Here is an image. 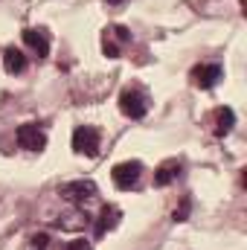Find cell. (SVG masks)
I'll return each mask as SVG.
<instances>
[{"label": "cell", "instance_id": "6da1fadb", "mask_svg": "<svg viewBox=\"0 0 247 250\" xmlns=\"http://www.w3.org/2000/svg\"><path fill=\"white\" fill-rule=\"evenodd\" d=\"M128 44H131V29L128 26H123V23L105 26V32H102V53L108 59H120Z\"/></svg>", "mask_w": 247, "mask_h": 250}, {"label": "cell", "instance_id": "7a4b0ae2", "mask_svg": "<svg viewBox=\"0 0 247 250\" xmlns=\"http://www.w3.org/2000/svg\"><path fill=\"white\" fill-rule=\"evenodd\" d=\"M102 148V140H99V131L93 125H79L73 131V151L82 154V157H96Z\"/></svg>", "mask_w": 247, "mask_h": 250}, {"label": "cell", "instance_id": "3957f363", "mask_svg": "<svg viewBox=\"0 0 247 250\" xmlns=\"http://www.w3.org/2000/svg\"><path fill=\"white\" fill-rule=\"evenodd\" d=\"M120 111L128 120H143L148 114V96L140 87H125L120 93Z\"/></svg>", "mask_w": 247, "mask_h": 250}, {"label": "cell", "instance_id": "277c9868", "mask_svg": "<svg viewBox=\"0 0 247 250\" xmlns=\"http://www.w3.org/2000/svg\"><path fill=\"white\" fill-rule=\"evenodd\" d=\"M111 178H114V187L123 189V192L137 189L140 178H143V163H140V160H125V163H117V166H114V172H111Z\"/></svg>", "mask_w": 247, "mask_h": 250}, {"label": "cell", "instance_id": "5b68a950", "mask_svg": "<svg viewBox=\"0 0 247 250\" xmlns=\"http://www.w3.org/2000/svg\"><path fill=\"white\" fill-rule=\"evenodd\" d=\"M15 140H18V146H21V148H26V151H41V148L47 146V134H44V128H41L38 123L18 125Z\"/></svg>", "mask_w": 247, "mask_h": 250}, {"label": "cell", "instance_id": "8992f818", "mask_svg": "<svg viewBox=\"0 0 247 250\" xmlns=\"http://www.w3.org/2000/svg\"><path fill=\"white\" fill-rule=\"evenodd\" d=\"M221 76H224V73H221L218 64H198V67H192V73H189L192 84L201 87V90H212V87L218 84Z\"/></svg>", "mask_w": 247, "mask_h": 250}, {"label": "cell", "instance_id": "52a82bcc", "mask_svg": "<svg viewBox=\"0 0 247 250\" xmlns=\"http://www.w3.org/2000/svg\"><path fill=\"white\" fill-rule=\"evenodd\" d=\"M62 198H67L70 204H84V201H90L93 195H96V184L93 181H70V184H64L62 189Z\"/></svg>", "mask_w": 247, "mask_h": 250}, {"label": "cell", "instance_id": "ba28073f", "mask_svg": "<svg viewBox=\"0 0 247 250\" xmlns=\"http://www.w3.org/2000/svg\"><path fill=\"white\" fill-rule=\"evenodd\" d=\"M23 44L38 56V59H47L50 56V35L44 29H23Z\"/></svg>", "mask_w": 247, "mask_h": 250}, {"label": "cell", "instance_id": "9c48e42d", "mask_svg": "<svg viewBox=\"0 0 247 250\" xmlns=\"http://www.w3.org/2000/svg\"><path fill=\"white\" fill-rule=\"evenodd\" d=\"M120 218H123L120 207H114V204H105V207L99 209V218H96V236H105V233L117 230Z\"/></svg>", "mask_w": 247, "mask_h": 250}, {"label": "cell", "instance_id": "30bf717a", "mask_svg": "<svg viewBox=\"0 0 247 250\" xmlns=\"http://www.w3.org/2000/svg\"><path fill=\"white\" fill-rule=\"evenodd\" d=\"M3 70H6L9 76L23 73V70H26V56H23V50H18V47H6V50H3Z\"/></svg>", "mask_w": 247, "mask_h": 250}, {"label": "cell", "instance_id": "8fae6325", "mask_svg": "<svg viewBox=\"0 0 247 250\" xmlns=\"http://www.w3.org/2000/svg\"><path fill=\"white\" fill-rule=\"evenodd\" d=\"M178 175H181V163L178 160H166L154 172V187H169V184L178 181Z\"/></svg>", "mask_w": 247, "mask_h": 250}, {"label": "cell", "instance_id": "7c38bea8", "mask_svg": "<svg viewBox=\"0 0 247 250\" xmlns=\"http://www.w3.org/2000/svg\"><path fill=\"white\" fill-rule=\"evenodd\" d=\"M236 125V114L233 108H218L215 111V137H227Z\"/></svg>", "mask_w": 247, "mask_h": 250}, {"label": "cell", "instance_id": "4fadbf2b", "mask_svg": "<svg viewBox=\"0 0 247 250\" xmlns=\"http://www.w3.org/2000/svg\"><path fill=\"white\" fill-rule=\"evenodd\" d=\"M87 212H82V209H73L70 215H62L59 218V227L62 230H82V227H87Z\"/></svg>", "mask_w": 247, "mask_h": 250}, {"label": "cell", "instance_id": "5bb4252c", "mask_svg": "<svg viewBox=\"0 0 247 250\" xmlns=\"http://www.w3.org/2000/svg\"><path fill=\"white\" fill-rule=\"evenodd\" d=\"M47 242H50V236H47V233H35V236H32V248H35V250H44V248H47Z\"/></svg>", "mask_w": 247, "mask_h": 250}, {"label": "cell", "instance_id": "9a60e30c", "mask_svg": "<svg viewBox=\"0 0 247 250\" xmlns=\"http://www.w3.org/2000/svg\"><path fill=\"white\" fill-rule=\"evenodd\" d=\"M186 215H189V201H184V204L172 212V218H175V221H186Z\"/></svg>", "mask_w": 247, "mask_h": 250}, {"label": "cell", "instance_id": "2e32d148", "mask_svg": "<svg viewBox=\"0 0 247 250\" xmlns=\"http://www.w3.org/2000/svg\"><path fill=\"white\" fill-rule=\"evenodd\" d=\"M70 250H93V248H90V242H84V239H76V242H70Z\"/></svg>", "mask_w": 247, "mask_h": 250}, {"label": "cell", "instance_id": "e0dca14e", "mask_svg": "<svg viewBox=\"0 0 247 250\" xmlns=\"http://www.w3.org/2000/svg\"><path fill=\"white\" fill-rule=\"evenodd\" d=\"M105 3H111V6H123L125 0H105Z\"/></svg>", "mask_w": 247, "mask_h": 250}]
</instances>
